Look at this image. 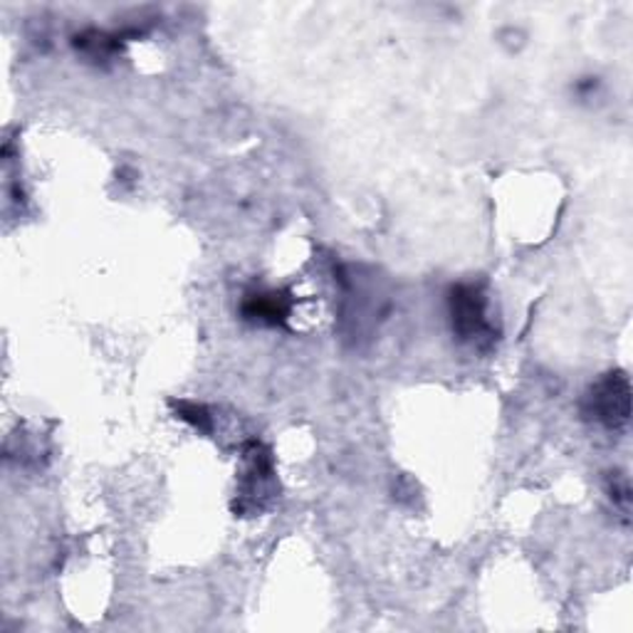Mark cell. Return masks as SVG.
I'll list each match as a JSON object with an SVG mask.
<instances>
[{
  "instance_id": "obj_1",
  "label": "cell",
  "mask_w": 633,
  "mask_h": 633,
  "mask_svg": "<svg viewBox=\"0 0 633 633\" xmlns=\"http://www.w3.org/2000/svg\"><path fill=\"white\" fill-rule=\"evenodd\" d=\"M449 309L453 331L465 345L485 349L497 339L490 309H487V297L481 287L455 285L449 295Z\"/></svg>"
},
{
  "instance_id": "obj_2",
  "label": "cell",
  "mask_w": 633,
  "mask_h": 633,
  "mask_svg": "<svg viewBox=\"0 0 633 633\" xmlns=\"http://www.w3.org/2000/svg\"><path fill=\"white\" fill-rule=\"evenodd\" d=\"M581 411L609 431L624 429L631 416V383L624 371H611L587 391Z\"/></svg>"
},
{
  "instance_id": "obj_3",
  "label": "cell",
  "mask_w": 633,
  "mask_h": 633,
  "mask_svg": "<svg viewBox=\"0 0 633 633\" xmlns=\"http://www.w3.org/2000/svg\"><path fill=\"white\" fill-rule=\"evenodd\" d=\"M245 461H247V471L243 475V485H241V510H261L263 497H267V487L270 481H273V458H270V451L263 443L251 441L245 445Z\"/></svg>"
},
{
  "instance_id": "obj_4",
  "label": "cell",
  "mask_w": 633,
  "mask_h": 633,
  "mask_svg": "<svg viewBox=\"0 0 633 633\" xmlns=\"http://www.w3.org/2000/svg\"><path fill=\"white\" fill-rule=\"evenodd\" d=\"M289 297L285 293H253L245 297L243 317L255 325L283 327L289 317Z\"/></svg>"
},
{
  "instance_id": "obj_5",
  "label": "cell",
  "mask_w": 633,
  "mask_h": 633,
  "mask_svg": "<svg viewBox=\"0 0 633 633\" xmlns=\"http://www.w3.org/2000/svg\"><path fill=\"white\" fill-rule=\"evenodd\" d=\"M179 416L186 421H191L196 429L209 431V413H205V409L199 407V403H181Z\"/></svg>"
},
{
  "instance_id": "obj_6",
  "label": "cell",
  "mask_w": 633,
  "mask_h": 633,
  "mask_svg": "<svg viewBox=\"0 0 633 633\" xmlns=\"http://www.w3.org/2000/svg\"><path fill=\"white\" fill-rule=\"evenodd\" d=\"M629 495H631V487H629L626 477L614 475V485H611V497H614V503L626 510V507H629Z\"/></svg>"
}]
</instances>
